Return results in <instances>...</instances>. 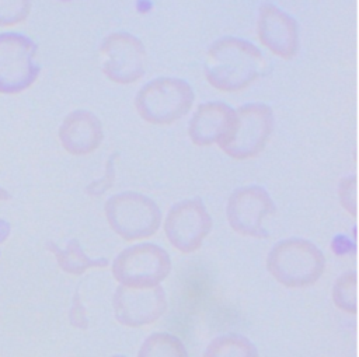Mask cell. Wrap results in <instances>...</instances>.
Here are the masks:
<instances>
[{
    "label": "cell",
    "instance_id": "44dd1931",
    "mask_svg": "<svg viewBox=\"0 0 359 357\" xmlns=\"http://www.w3.org/2000/svg\"><path fill=\"white\" fill-rule=\"evenodd\" d=\"M70 322L73 326L76 328H80V329H86L88 326V321H87V316H86V309L84 307L81 305L80 300H79V295L76 294L74 297V302H73V307L70 309Z\"/></svg>",
    "mask_w": 359,
    "mask_h": 357
},
{
    "label": "cell",
    "instance_id": "ffe728a7",
    "mask_svg": "<svg viewBox=\"0 0 359 357\" xmlns=\"http://www.w3.org/2000/svg\"><path fill=\"white\" fill-rule=\"evenodd\" d=\"M338 196L341 204L346 211L352 216H356V178L355 176H345L339 182Z\"/></svg>",
    "mask_w": 359,
    "mask_h": 357
},
{
    "label": "cell",
    "instance_id": "30bf717a",
    "mask_svg": "<svg viewBox=\"0 0 359 357\" xmlns=\"http://www.w3.org/2000/svg\"><path fill=\"white\" fill-rule=\"evenodd\" d=\"M275 213V203L269 193L257 185L236 189L227 202L226 216L230 227L254 238L268 237L264 218Z\"/></svg>",
    "mask_w": 359,
    "mask_h": 357
},
{
    "label": "cell",
    "instance_id": "6da1fadb",
    "mask_svg": "<svg viewBox=\"0 0 359 357\" xmlns=\"http://www.w3.org/2000/svg\"><path fill=\"white\" fill-rule=\"evenodd\" d=\"M268 69L262 52L251 42L224 36L215 41L205 59L203 71L209 84L226 92L247 88Z\"/></svg>",
    "mask_w": 359,
    "mask_h": 357
},
{
    "label": "cell",
    "instance_id": "7a4b0ae2",
    "mask_svg": "<svg viewBox=\"0 0 359 357\" xmlns=\"http://www.w3.org/2000/svg\"><path fill=\"white\" fill-rule=\"evenodd\" d=\"M266 269L280 284L303 288L321 277L325 258L316 244L303 238H287L272 246L266 258Z\"/></svg>",
    "mask_w": 359,
    "mask_h": 357
},
{
    "label": "cell",
    "instance_id": "7402d4cb",
    "mask_svg": "<svg viewBox=\"0 0 359 357\" xmlns=\"http://www.w3.org/2000/svg\"><path fill=\"white\" fill-rule=\"evenodd\" d=\"M10 230H11V227H10L8 221L0 218V244L7 239V237L10 235Z\"/></svg>",
    "mask_w": 359,
    "mask_h": 357
},
{
    "label": "cell",
    "instance_id": "5b68a950",
    "mask_svg": "<svg viewBox=\"0 0 359 357\" xmlns=\"http://www.w3.org/2000/svg\"><path fill=\"white\" fill-rule=\"evenodd\" d=\"M109 227L125 241L149 238L160 227L161 211L150 197L136 192H122L105 203Z\"/></svg>",
    "mask_w": 359,
    "mask_h": 357
},
{
    "label": "cell",
    "instance_id": "2e32d148",
    "mask_svg": "<svg viewBox=\"0 0 359 357\" xmlns=\"http://www.w3.org/2000/svg\"><path fill=\"white\" fill-rule=\"evenodd\" d=\"M52 251L56 255L59 266L70 274H81L87 269L104 267L108 265L107 259H91L87 256L76 239H72L65 249L52 246Z\"/></svg>",
    "mask_w": 359,
    "mask_h": 357
},
{
    "label": "cell",
    "instance_id": "603a6c76",
    "mask_svg": "<svg viewBox=\"0 0 359 357\" xmlns=\"http://www.w3.org/2000/svg\"><path fill=\"white\" fill-rule=\"evenodd\" d=\"M8 197H10V195L3 188H0V199H8Z\"/></svg>",
    "mask_w": 359,
    "mask_h": 357
},
{
    "label": "cell",
    "instance_id": "8fae6325",
    "mask_svg": "<svg viewBox=\"0 0 359 357\" xmlns=\"http://www.w3.org/2000/svg\"><path fill=\"white\" fill-rule=\"evenodd\" d=\"M112 307L116 321L125 326L151 325L167 309L165 293L161 286L143 288L119 286L114 294Z\"/></svg>",
    "mask_w": 359,
    "mask_h": 357
},
{
    "label": "cell",
    "instance_id": "9a60e30c",
    "mask_svg": "<svg viewBox=\"0 0 359 357\" xmlns=\"http://www.w3.org/2000/svg\"><path fill=\"white\" fill-rule=\"evenodd\" d=\"M203 357H258V350L245 336L227 333L212 339Z\"/></svg>",
    "mask_w": 359,
    "mask_h": 357
},
{
    "label": "cell",
    "instance_id": "e0dca14e",
    "mask_svg": "<svg viewBox=\"0 0 359 357\" xmlns=\"http://www.w3.org/2000/svg\"><path fill=\"white\" fill-rule=\"evenodd\" d=\"M137 357H188V353L180 337L158 332L143 340Z\"/></svg>",
    "mask_w": 359,
    "mask_h": 357
},
{
    "label": "cell",
    "instance_id": "7c38bea8",
    "mask_svg": "<svg viewBox=\"0 0 359 357\" xmlns=\"http://www.w3.org/2000/svg\"><path fill=\"white\" fill-rule=\"evenodd\" d=\"M257 36L273 55L292 59L299 50V29L296 20L276 7L265 3L259 7Z\"/></svg>",
    "mask_w": 359,
    "mask_h": 357
},
{
    "label": "cell",
    "instance_id": "52a82bcc",
    "mask_svg": "<svg viewBox=\"0 0 359 357\" xmlns=\"http://www.w3.org/2000/svg\"><path fill=\"white\" fill-rule=\"evenodd\" d=\"M36 43L20 32H0V92L17 94L36 80Z\"/></svg>",
    "mask_w": 359,
    "mask_h": 357
},
{
    "label": "cell",
    "instance_id": "3957f363",
    "mask_svg": "<svg viewBox=\"0 0 359 357\" xmlns=\"http://www.w3.org/2000/svg\"><path fill=\"white\" fill-rule=\"evenodd\" d=\"M194 99V90L187 81L175 77H158L139 90L135 106L146 122L168 125L185 116Z\"/></svg>",
    "mask_w": 359,
    "mask_h": 357
},
{
    "label": "cell",
    "instance_id": "5bb4252c",
    "mask_svg": "<svg viewBox=\"0 0 359 357\" xmlns=\"http://www.w3.org/2000/svg\"><path fill=\"white\" fill-rule=\"evenodd\" d=\"M102 136L100 119L86 109L70 112L59 129L63 148L74 155H86L95 151L102 141Z\"/></svg>",
    "mask_w": 359,
    "mask_h": 357
},
{
    "label": "cell",
    "instance_id": "ac0fdd59",
    "mask_svg": "<svg viewBox=\"0 0 359 357\" xmlns=\"http://www.w3.org/2000/svg\"><path fill=\"white\" fill-rule=\"evenodd\" d=\"M356 272H346L341 274L332 287V301L339 309L356 314L358 294H356Z\"/></svg>",
    "mask_w": 359,
    "mask_h": 357
},
{
    "label": "cell",
    "instance_id": "4fadbf2b",
    "mask_svg": "<svg viewBox=\"0 0 359 357\" xmlns=\"http://www.w3.org/2000/svg\"><path fill=\"white\" fill-rule=\"evenodd\" d=\"M234 115L236 111L224 102L201 104L188 125L191 141L196 146L220 144L231 129Z\"/></svg>",
    "mask_w": 359,
    "mask_h": 357
},
{
    "label": "cell",
    "instance_id": "8992f818",
    "mask_svg": "<svg viewBox=\"0 0 359 357\" xmlns=\"http://www.w3.org/2000/svg\"><path fill=\"white\" fill-rule=\"evenodd\" d=\"M112 276L125 287H156L170 274L171 259L156 244H136L125 248L112 262Z\"/></svg>",
    "mask_w": 359,
    "mask_h": 357
},
{
    "label": "cell",
    "instance_id": "d6986e66",
    "mask_svg": "<svg viewBox=\"0 0 359 357\" xmlns=\"http://www.w3.org/2000/svg\"><path fill=\"white\" fill-rule=\"evenodd\" d=\"M28 1H0V25L21 22L29 14Z\"/></svg>",
    "mask_w": 359,
    "mask_h": 357
},
{
    "label": "cell",
    "instance_id": "ba28073f",
    "mask_svg": "<svg viewBox=\"0 0 359 357\" xmlns=\"http://www.w3.org/2000/svg\"><path fill=\"white\" fill-rule=\"evenodd\" d=\"M212 228V217L199 199H187L172 206L164 221L168 242L182 253L201 248Z\"/></svg>",
    "mask_w": 359,
    "mask_h": 357
},
{
    "label": "cell",
    "instance_id": "277c9868",
    "mask_svg": "<svg viewBox=\"0 0 359 357\" xmlns=\"http://www.w3.org/2000/svg\"><path fill=\"white\" fill-rule=\"evenodd\" d=\"M273 112L265 104L241 105L234 115L231 129L219 147L224 154L236 160H247L258 155L273 130Z\"/></svg>",
    "mask_w": 359,
    "mask_h": 357
},
{
    "label": "cell",
    "instance_id": "cb8c5ba5",
    "mask_svg": "<svg viewBox=\"0 0 359 357\" xmlns=\"http://www.w3.org/2000/svg\"><path fill=\"white\" fill-rule=\"evenodd\" d=\"M111 357H125V356H118V354H116V356H111Z\"/></svg>",
    "mask_w": 359,
    "mask_h": 357
},
{
    "label": "cell",
    "instance_id": "9c48e42d",
    "mask_svg": "<svg viewBox=\"0 0 359 357\" xmlns=\"http://www.w3.org/2000/svg\"><path fill=\"white\" fill-rule=\"evenodd\" d=\"M100 52L105 57L104 74L118 83L137 81L146 71V49L139 38L129 32H112L104 38Z\"/></svg>",
    "mask_w": 359,
    "mask_h": 357
}]
</instances>
